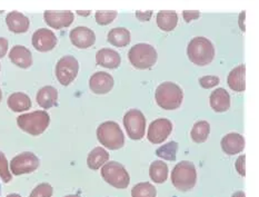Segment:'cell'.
Instances as JSON below:
<instances>
[{
    "label": "cell",
    "mask_w": 259,
    "mask_h": 197,
    "mask_svg": "<svg viewBox=\"0 0 259 197\" xmlns=\"http://www.w3.org/2000/svg\"><path fill=\"white\" fill-rule=\"evenodd\" d=\"M156 103L165 110H175L180 107L184 99V93L177 84L165 82L157 87L155 93Z\"/></svg>",
    "instance_id": "6da1fadb"
},
{
    "label": "cell",
    "mask_w": 259,
    "mask_h": 197,
    "mask_svg": "<svg viewBox=\"0 0 259 197\" xmlns=\"http://www.w3.org/2000/svg\"><path fill=\"white\" fill-rule=\"evenodd\" d=\"M187 55L191 63L197 66H206L215 58V47L212 43L205 37H195L191 39Z\"/></svg>",
    "instance_id": "7a4b0ae2"
},
{
    "label": "cell",
    "mask_w": 259,
    "mask_h": 197,
    "mask_svg": "<svg viewBox=\"0 0 259 197\" xmlns=\"http://www.w3.org/2000/svg\"><path fill=\"white\" fill-rule=\"evenodd\" d=\"M171 183L182 192L193 189L197 183V171L193 163L188 161L178 163L171 172Z\"/></svg>",
    "instance_id": "3957f363"
},
{
    "label": "cell",
    "mask_w": 259,
    "mask_h": 197,
    "mask_svg": "<svg viewBox=\"0 0 259 197\" xmlns=\"http://www.w3.org/2000/svg\"><path fill=\"white\" fill-rule=\"evenodd\" d=\"M97 138L105 147L111 150L120 149L125 145V135L115 122H105L97 128Z\"/></svg>",
    "instance_id": "277c9868"
},
{
    "label": "cell",
    "mask_w": 259,
    "mask_h": 197,
    "mask_svg": "<svg viewBox=\"0 0 259 197\" xmlns=\"http://www.w3.org/2000/svg\"><path fill=\"white\" fill-rule=\"evenodd\" d=\"M49 123L50 117L45 110H36L29 114L20 115L17 118L19 128L32 136H39L42 134L49 126Z\"/></svg>",
    "instance_id": "5b68a950"
},
{
    "label": "cell",
    "mask_w": 259,
    "mask_h": 197,
    "mask_svg": "<svg viewBox=\"0 0 259 197\" xmlns=\"http://www.w3.org/2000/svg\"><path fill=\"white\" fill-rule=\"evenodd\" d=\"M128 58L135 68L149 69L156 64L158 55L151 45L137 44L129 50Z\"/></svg>",
    "instance_id": "8992f818"
},
{
    "label": "cell",
    "mask_w": 259,
    "mask_h": 197,
    "mask_svg": "<svg viewBox=\"0 0 259 197\" xmlns=\"http://www.w3.org/2000/svg\"><path fill=\"white\" fill-rule=\"evenodd\" d=\"M101 176L105 181L118 189L127 188L131 177L126 168L117 162H108L101 168Z\"/></svg>",
    "instance_id": "52a82bcc"
},
{
    "label": "cell",
    "mask_w": 259,
    "mask_h": 197,
    "mask_svg": "<svg viewBox=\"0 0 259 197\" xmlns=\"http://www.w3.org/2000/svg\"><path fill=\"white\" fill-rule=\"evenodd\" d=\"M123 125L128 136L134 140H139L145 136L146 118L138 109L128 110L123 117Z\"/></svg>",
    "instance_id": "ba28073f"
},
{
    "label": "cell",
    "mask_w": 259,
    "mask_h": 197,
    "mask_svg": "<svg viewBox=\"0 0 259 197\" xmlns=\"http://www.w3.org/2000/svg\"><path fill=\"white\" fill-rule=\"evenodd\" d=\"M78 71H79V64L72 56H65L56 65V76L63 86L70 85L77 77Z\"/></svg>",
    "instance_id": "9c48e42d"
},
{
    "label": "cell",
    "mask_w": 259,
    "mask_h": 197,
    "mask_svg": "<svg viewBox=\"0 0 259 197\" xmlns=\"http://www.w3.org/2000/svg\"><path fill=\"white\" fill-rule=\"evenodd\" d=\"M39 166V159L30 151H25L14 157L10 162V171L14 175H22L35 172Z\"/></svg>",
    "instance_id": "30bf717a"
},
{
    "label": "cell",
    "mask_w": 259,
    "mask_h": 197,
    "mask_svg": "<svg viewBox=\"0 0 259 197\" xmlns=\"http://www.w3.org/2000/svg\"><path fill=\"white\" fill-rule=\"evenodd\" d=\"M171 122L169 120H166V118H159V120L151 122L148 128L147 138L151 144H161L171 134Z\"/></svg>",
    "instance_id": "8fae6325"
},
{
    "label": "cell",
    "mask_w": 259,
    "mask_h": 197,
    "mask_svg": "<svg viewBox=\"0 0 259 197\" xmlns=\"http://www.w3.org/2000/svg\"><path fill=\"white\" fill-rule=\"evenodd\" d=\"M56 45H57V37H56L53 30L47 29V28H41V29H38L33 32L32 46L38 52H50L55 48Z\"/></svg>",
    "instance_id": "7c38bea8"
},
{
    "label": "cell",
    "mask_w": 259,
    "mask_h": 197,
    "mask_svg": "<svg viewBox=\"0 0 259 197\" xmlns=\"http://www.w3.org/2000/svg\"><path fill=\"white\" fill-rule=\"evenodd\" d=\"M44 18L49 27L54 28V29H61V28L69 27L74 22L75 16L71 11L47 10L45 11Z\"/></svg>",
    "instance_id": "4fadbf2b"
},
{
    "label": "cell",
    "mask_w": 259,
    "mask_h": 197,
    "mask_svg": "<svg viewBox=\"0 0 259 197\" xmlns=\"http://www.w3.org/2000/svg\"><path fill=\"white\" fill-rule=\"evenodd\" d=\"M89 87L92 92L98 95L108 94L114 87V78L108 72L98 71L90 77Z\"/></svg>",
    "instance_id": "5bb4252c"
},
{
    "label": "cell",
    "mask_w": 259,
    "mask_h": 197,
    "mask_svg": "<svg viewBox=\"0 0 259 197\" xmlns=\"http://www.w3.org/2000/svg\"><path fill=\"white\" fill-rule=\"evenodd\" d=\"M70 41L77 48L86 49L95 44L96 35L87 27H76L70 31Z\"/></svg>",
    "instance_id": "9a60e30c"
},
{
    "label": "cell",
    "mask_w": 259,
    "mask_h": 197,
    "mask_svg": "<svg viewBox=\"0 0 259 197\" xmlns=\"http://www.w3.org/2000/svg\"><path fill=\"white\" fill-rule=\"evenodd\" d=\"M222 148L227 155H236L245 148V139L238 133L227 134L222 139Z\"/></svg>",
    "instance_id": "2e32d148"
},
{
    "label": "cell",
    "mask_w": 259,
    "mask_h": 197,
    "mask_svg": "<svg viewBox=\"0 0 259 197\" xmlns=\"http://www.w3.org/2000/svg\"><path fill=\"white\" fill-rule=\"evenodd\" d=\"M9 58L13 64L20 68H29L32 65V55L30 50L24 46H14L9 52Z\"/></svg>",
    "instance_id": "e0dca14e"
},
{
    "label": "cell",
    "mask_w": 259,
    "mask_h": 197,
    "mask_svg": "<svg viewBox=\"0 0 259 197\" xmlns=\"http://www.w3.org/2000/svg\"><path fill=\"white\" fill-rule=\"evenodd\" d=\"M6 24H7L9 30L15 33H24L29 29V19L24 14L18 11H11L6 17Z\"/></svg>",
    "instance_id": "ac0fdd59"
},
{
    "label": "cell",
    "mask_w": 259,
    "mask_h": 197,
    "mask_svg": "<svg viewBox=\"0 0 259 197\" xmlns=\"http://www.w3.org/2000/svg\"><path fill=\"white\" fill-rule=\"evenodd\" d=\"M96 61L97 64L105 67V68L115 69L118 68L120 65V55L116 50L110 48H103L96 55Z\"/></svg>",
    "instance_id": "d6986e66"
},
{
    "label": "cell",
    "mask_w": 259,
    "mask_h": 197,
    "mask_svg": "<svg viewBox=\"0 0 259 197\" xmlns=\"http://www.w3.org/2000/svg\"><path fill=\"white\" fill-rule=\"evenodd\" d=\"M211 108L217 112L227 111L230 107L229 93L224 88H218L213 91L209 97Z\"/></svg>",
    "instance_id": "ffe728a7"
},
{
    "label": "cell",
    "mask_w": 259,
    "mask_h": 197,
    "mask_svg": "<svg viewBox=\"0 0 259 197\" xmlns=\"http://www.w3.org/2000/svg\"><path fill=\"white\" fill-rule=\"evenodd\" d=\"M228 86L234 92H245L246 89V66L240 65L229 72L227 78Z\"/></svg>",
    "instance_id": "44dd1931"
},
{
    "label": "cell",
    "mask_w": 259,
    "mask_h": 197,
    "mask_svg": "<svg viewBox=\"0 0 259 197\" xmlns=\"http://www.w3.org/2000/svg\"><path fill=\"white\" fill-rule=\"evenodd\" d=\"M37 103L41 108L48 109L52 108L53 106L57 104L58 99V92L57 89L53 86H45L39 89L37 94Z\"/></svg>",
    "instance_id": "7402d4cb"
},
{
    "label": "cell",
    "mask_w": 259,
    "mask_h": 197,
    "mask_svg": "<svg viewBox=\"0 0 259 197\" xmlns=\"http://www.w3.org/2000/svg\"><path fill=\"white\" fill-rule=\"evenodd\" d=\"M157 25L164 31H172L178 24V15L174 10H162L157 14Z\"/></svg>",
    "instance_id": "603a6c76"
},
{
    "label": "cell",
    "mask_w": 259,
    "mask_h": 197,
    "mask_svg": "<svg viewBox=\"0 0 259 197\" xmlns=\"http://www.w3.org/2000/svg\"><path fill=\"white\" fill-rule=\"evenodd\" d=\"M7 104L9 108L13 111L20 112L30 108L31 99L24 93H14L8 97Z\"/></svg>",
    "instance_id": "cb8c5ba5"
},
{
    "label": "cell",
    "mask_w": 259,
    "mask_h": 197,
    "mask_svg": "<svg viewBox=\"0 0 259 197\" xmlns=\"http://www.w3.org/2000/svg\"><path fill=\"white\" fill-rule=\"evenodd\" d=\"M109 160V154L103 147H96L87 157V165L93 171H97Z\"/></svg>",
    "instance_id": "d4e9b609"
},
{
    "label": "cell",
    "mask_w": 259,
    "mask_h": 197,
    "mask_svg": "<svg viewBox=\"0 0 259 197\" xmlns=\"http://www.w3.org/2000/svg\"><path fill=\"white\" fill-rule=\"evenodd\" d=\"M108 42L116 47H125L131 43V32L126 28H114L108 33Z\"/></svg>",
    "instance_id": "484cf974"
},
{
    "label": "cell",
    "mask_w": 259,
    "mask_h": 197,
    "mask_svg": "<svg viewBox=\"0 0 259 197\" xmlns=\"http://www.w3.org/2000/svg\"><path fill=\"white\" fill-rule=\"evenodd\" d=\"M149 176L154 183H165L168 178V166L166 163L161 161H155L149 167Z\"/></svg>",
    "instance_id": "4316f807"
},
{
    "label": "cell",
    "mask_w": 259,
    "mask_h": 197,
    "mask_svg": "<svg viewBox=\"0 0 259 197\" xmlns=\"http://www.w3.org/2000/svg\"><path fill=\"white\" fill-rule=\"evenodd\" d=\"M209 133H210L209 123L206 121L197 122L194 125L193 129H191V133H190L191 139H193L197 144L205 143L208 136H209Z\"/></svg>",
    "instance_id": "83f0119b"
},
{
    "label": "cell",
    "mask_w": 259,
    "mask_h": 197,
    "mask_svg": "<svg viewBox=\"0 0 259 197\" xmlns=\"http://www.w3.org/2000/svg\"><path fill=\"white\" fill-rule=\"evenodd\" d=\"M177 150H178V144L172 140V142H169L168 144L160 146V147L156 150V155L162 160L175 162L176 161Z\"/></svg>",
    "instance_id": "f1b7e54d"
},
{
    "label": "cell",
    "mask_w": 259,
    "mask_h": 197,
    "mask_svg": "<svg viewBox=\"0 0 259 197\" xmlns=\"http://www.w3.org/2000/svg\"><path fill=\"white\" fill-rule=\"evenodd\" d=\"M156 187L148 182L139 183L132 189V197H156Z\"/></svg>",
    "instance_id": "f546056e"
},
{
    "label": "cell",
    "mask_w": 259,
    "mask_h": 197,
    "mask_svg": "<svg viewBox=\"0 0 259 197\" xmlns=\"http://www.w3.org/2000/svg\"><path fill=\"white\" fill-rule=\"evenodd\" d=\"M117 11H97L95 14V18L97 24L100 26H106L111 24L116 19Z\"/></svg>",
    "instance_id": "4dcf8cb0"
},
{
    "label": "cell",
    "mask_w": 259,
    "mask_h": 197,
    "mask_svg": "<svg viewBox=\"0 0 259 197\" xmlns=\"http://www.w3.org/2000/svg\"><path fill=\"white\" fill-rule=\"evenodd\" d=\"M53 187L48 183L39 184L38 186L32 190L29 197H52L53 195Z\"/></svg>",
    "instance_id": "1f68e13d"
},
{
    "label": "cell",
    "mask_w": 259,
    "mask_h": 197,
    "mask_svg": "<svg viewBox=\"0 0 259 197\" xmlns=\"http://www.w3.org/2000/svg\"><path fill=\"white\" fill-rule=\"evenodd\" d=\"M0 177L3 178V181L5 183H9L11 179H13L11 174L9 172L8 161L6 159V156L3 151H0Z\"/></svg>",
    "instance_id": "d6a6232c"
},
{
    "label": "cell",
    "mask_w": 259,
    "mask_h": 197,
    "mask_svg": "<svg viewBox=\"0 0 259 197\" xmlns=\"http://www.w3.org/2000/svg\"><path fill=\"white\" fill-rule=\"evenodd\" d=\"M221 83V80L217 76H204L199 78V84L202 88H212Z\"/></svg>",
    "instance_id": "836d02e7"
},
{
    "label": "cell",
    "mask_w": 259,
    "mask_h": 197,
    "mask_svg": "<svg viewBox=\"0 0 259 197\" xmlns=\"http://www.w3.org/2000/svg\"><path fill=\"white\" fill-rule=\"evenodd\" d=\"M236 171L239 174L240 176L245 177L246 176V156L245 155H241L239 156L237 161H236Z\"/></svg>",
    "instance_id": "e575fe53"
},
{
    "label": "cell",
    "mask_w": 259,
    "mask_h": 197,
    "mask_svg": "<svg viewBox=\"0 0 259 197\" xmlns=\"http://www.w3.org/2000/svg\"><path fill=\"white\" fill-rule=\"evenodd\" d=\"M183 17L186 22H190L193 20L198 19L200 17V13L199 11H191V10H187V11H184L183 13Z\"/></svg>",
    "instance_id": "d590c367"
},
{
    "label": "cell",
    "mask_w": 259,
    "mask_h": 197,
    "mask_svg": "<svg viewBox=\"0 0 259 197\" xmlns=\"http://www.w3.org/2000/svg\"><path fill=\"white\" fill-rule=\"evenodd\" d=\"M151 16H153V11H136V17L140 21H149Z\"/></svg>",
    "instance_id": "8d00e7d4"
},
{
    "label": "cell",
    "mask_w": 259,
    "mask_h": 197,
    "mask_svg": "<svg viewBox=\"0 0 259 197\" xmlns=\"http://www.w3.org/2000/svg\"><path fill=\"white\" fill-rule=\"evenodd\" d=\"M8 52V41L6 38H0V58H4Z\"/></svg>",
    "instance_id": "74e56055"
},
{
    "label": "cell",
    "mask_w": 259,
    "mask_h": 197,
    "mask_svg": "<svg viewBox=\"0 0 259 197\" xmlns=\"http://www.w3.org/2000/svg\"><path fill=\"white\" fill-rule=\"evenodd\" d=\"M245 19H246V11H243V13H241V14L239 15V20H238V22H239V27L241 28V30H243V31H245V30H246Z\"/></svg>",
    "instance_id": "f35d334b"
},
{
    "label": "cell",
    "mask_w": 259,
    "mask_h": 197,
    "mask_svg": "<svg viewBox=\"0 0 259 197\" xmlns=\"http://www.w3.org/2000/svg\"><path fill=\"white\" fill-rule=\"evenodd\" d=\"M232 197H246V195L243 190H239V192H236Z\"/></svg>",
    "instance_id": "ab89813d"
},
{
    "label": "cell",
    "mask_w": 259,
    "mask_h": 197,
    "mask_svg": "<svg viewBox=\"0 0 259 197\" xmlns=\"http://www.w3.org/2000/svg\"><path fill=\"white\" fill-rule=\"evenodd\" d=\"M77 14L79 16H89L90 15V10H87V11H81V10H78Z\"/></svg>",
    "instance_id": "60d3db41"
},
{
    "label": "cell",
    "mask_w": 259,
    "mask_h": 197,
    "mask_svg": "<svg viewBox=\"0 0 259 197\" xmlns=\"http://www.w3.org/2000/svg\"><path fill=\"white\" fill-rule=\"evenodd\" d=\"M7 197H21V196L18 195V194H10V195H8Z\"/></svg>",
    "instance_id": "b9f144b4"
},
{
    "label": "cell",
    "mask_w": 259,
    "mask_h": 197,
    "mask_svg": "<svg viewBox=\"0 0 259 197\" xmlns=\"http://www.w3.org/2000/svg\"><path fill=\"white\" fill-rule=\"evenodd\" d=\"M66 197H80V196H78V195H68V196H66Z\"/></svg>",
    "instance_id": "7bdbcfd3"
},
{
    "label": "cell",
    "mask_w": 259,
    "mask_h": 197,
    "mask_svg": "<svg viewBox=\"0 0 259 197\" xmlns=\"http://www.w3.org/2000/svg\"><path fill=\"white\" fill-rule=\"evenodd\" d=\"M2 97H3V93H2V89H0V101H2Z\"/></svg>",
    "instance_id": "ee69618b"
},
{
    "label": "cell",
    "mask_w": 259,
    "mask_h": 197,
    "mask_svg": "<svg viewBox=\"0 0 259 197\" xmlns=\"http://www.w3.org/2000/svg\"><path fill=\"white\" fill-rule=\"evenodd\" d=\"M0 193H2V190H0Z\"/></svg>",
    "instance_id": "f6af8a7d"
}]
</instances>
